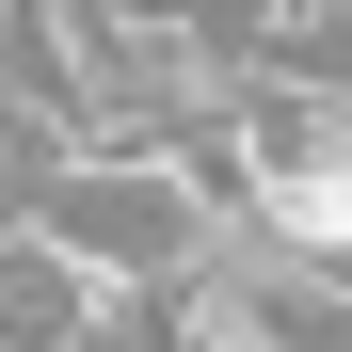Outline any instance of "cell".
Segmentation results:
<instances>
[{
	"label": "cell",
	"mask_w": 352,
	"mask_h": 352,
	"mask_svg": "<svg viewBox=\"0 0 352 352\" xmlns=\"http://www.w3.org/2000/svg\"><path fill=\"white\" fill-rule=\"evenodd\" d=\"M16 224H32L48 256H80L96 288H176L192 256H224V208H208L176 160H129V144H96V160H48L32 192H16Z\"/></svg>",
	"instance_id": "6da1fadb"
},
{
	"label": "cell",
	"mask_w": 352,
	"mask_h": 352,
	"mask_svg": "<svg viewBox=\"0 0 352 352\" xmlns=\"http://www.w3.org/2000/svg\"><path fill=\"white\" fill-rule=\"evenodd\" d=\"M160 336L176 352H352V305H336V272L224 241V256H192L160 288Z\"/></svg>",
	"instance_id": "7a4b0ae2"
}]
</instances>
